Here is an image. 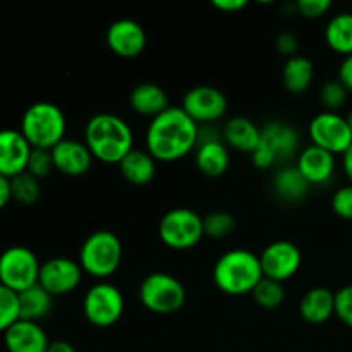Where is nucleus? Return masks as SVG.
<instances>
[{"mask_svg":"<svg viewBox=\"0 0 352 352\" xmlns=\"http://www.w3.org/2000/svg\"><path fill=\"white\" fill-rule=\"evenodd\" d=\"M337 79L346 86L347 91L352 93V55H347V57H344V60L340 62L339 78Z\"/></svg>","mask_w":352,"mask_h":352,"instance_id":"nucleus-39","label":"nucleus"},{"mask_svg":"<svg viewBox=\"0 0 352 352\" xmlns=\"http://www.w3.org/2000/svg\"><path fill=\"white\" fill-rule=\"evenodd\" d=\"M347 95L349 91L339 79H330L320 88V103L325 112H337L346 105Z\"/></svg>","mask_w":352,"mask_h":352,"instance_id":"nucleus-33","label":"nucleus"},{"mask_svg":"<svg viewBox=\"0 0 352 352\" xmlns=\"http://www.w3.org/2000/svg\"><path fill=\"white\" fill-rule=\"evenodd\" d=\"M198 133L199 126L181 107H168L151 119L146 129V150L155 160H179L196 150Z\"/></svg>","mask_w":352,"mask_h":352,"instance_id":"nucleus-1","label":"nucleus"},{"mask_svg":"<svg viewBox=\"0 0 352 352\" xmlns=\"http://www.w3.org/2000/svg\"><path fill=\"white\" fill-rule=\"evenodd\" d=\"M47 352H78L72 344H69L67 340H54L48 346Z\"/></svg>","mask_w":352,"mask_h":352,"instance_id":"nucleus-42","label":"nucleus"},{"mask_svg":"<svg viewBox=\"0 0 352 352\" xmlns=\"http://www.w3.org/2000/svg\"><path fill=\"white\" fill-rule=\"evenodd\" d=\"M12 199V191H10V179L0 175V210L6 208Z\"/></svg>","mask_w":352,"mask_h":352,"instance_id":"nucleus-41","label":"nucleus"},{"mask_svg":"<svg viewBox=\"0 0 352 352\" xmlns=\"http://www.w3.org/2000/svg\"><path fill=\"white\" fill-rule=\"evenodd\" d=\"M158 236L170 250H191L205 237L203 217L186 206L168 210L158 223Z\"/></svg>","mask_w":352,"mask_h":352,"instance_id":"nucleus-7","label":"nucleus"},{"mask_svg":"<svg viewBox=\"0 0 352 352\" xmlns=\"http://www.w3.org/2000/svg\"><path fill=\"white\" fill-rule=\"evenodd\" d=\"M347 119V124H349V129H351V134H352V110L349 112V116L346 117Z\"/></svg>","mask_w":352,"mask_h":352,"instance_id":"nucleus-44","label":"nucleus"},{"mask_svg":"<svg viewBox=\"0 0 352 352\" xmlns=\"http://www.w3.org/2000/svg\"><path fill=\"white\" fill-rule=\"evenodd\" d=\"M302 320L313 325L325 323L336 315V292L327 287H313L299 302Z\"/></svg>","mask_w":352,"mask_h":352,"instance_id":"nucleus-22","label":"nucleus"},{"mask_svg":"<svg viewBox=\"0 0 352 352\" xmlns=\"http://www.w3.org/2000/svg\"><path fill=\"white\" fill-rule=\"evenodd\" d=\"M54 168V158H52L50 150H41V148H33L31 150L26 172H30L33 177H36L40 181V179L50 175V172Z\"/></svg>","mask_w":352,"mask_h":352,"instance_id":"nucleus-34","label":"nucleus"},{"mask_svg":"<svg viewBox=\"0 0 352 352\" xmlns=\"http://www.w3.org/2000/svg\"><path fill=\"white\" fill-rule=\"evenodd\" d=\"M19 320L26 322H40L50 315L54 308V296L48 294L40 284L19 292Z\"/></svg>","mask_w":352,"mask_h":352,"instance_id":"nucleus-27","label":"nucleus"},{"mask_svg":"<svg viewBox=\"0 0 352 352\" xmlns=\"http://www.w3.org/2000/svg\"><path fill=\"white\" fill-rule=\"evenodd\" d=\"M332 7L330 0H298L296 2V10L301 14L302 17L308 19H316V17L325 16Z\"/></svg>","mask_w":352,"mask_h":352,"instance_id":"nucleus-37","label":"nucleus"},{"mask_svg":"<svg viewBox=\"0 0 352 352\" xmlns=\"http://www.w3.org/2000/svg\"><path fill=\"white\" fill-rule=\"evenodd\" d=\"M10 191H12V199L24 206L34 205L40 198L41 186L36 177L30 174V172H23V174L16 175L10 179Z\"/></svg>","mask_w":352,"mask_h":352,"instance_id":"nucleus-29","label":"nucleus"},{"mask_svg":"<svg viewBox=\"0 0 352 352\" xmlns=\"http://www.w3.org/2000/svg\"><path fill=\"white\" fill-rule=\"evenodd\" d=\"M301 263V251L291 241H274L260 254L263 277L282 282V284L298 274Z\"/></svg>","mask_w":352,"mask_h":352,"instance_id":"nucleus-13","label":"nucleus"},{"mask_svg":"<svg viewBox=\"0 0 352 352\" xmlns=\"http://www.w3.org/2000/svg\"><path fill=\"white\" fill-rule=\"evenodd\" d=\"M140 301L148 311L157 315H172L184 306L186 289L174 275L155 272L141 282Z\"/></svg>","mask_w":352,"mask_h":352,"instance_id":"nucleus-8","label":"nucleus"},{"mask_svg":"<svg viewBox=\"0 0 352 352\" xmlns=\"http://www.w3.org/2000/svg\"><path fill=\"white\" fill-rule=\"evenodd\" d=\"M296 167L302 174V177L309 182V186H323L333 177L336 172V155L323 148L309 144L299 151L296 158Z\"/></svg>","mask_w":352,"mask_h":352,"instance_id":"nucleus-19","label":"nucleus"},{"mask_svg":"<svg viewBox=\"0 0 352 352\" xmlns=\"http://www.w3.org/2000/svg\"><path fill=\"white\" fill-rule=\"evenodd\" d=\"M19 320V296L0 284V332L6 333Z\"/></svg>","mask_w":352,"mask_h":352,"instance_id":"nucleus-32","label":"nucleus"},{"mask_svg":"<svg viewBox=\"0 0 352 352\" xmlns=\"http://www.w3.org/2000/svg\"><path fill=\"white\" fill-rule=\"evenodd\" d=\"M336 316L352 329V284L344 285L336 292Z\"/></svg>","mask_w":352,"mask_h":352,"instance_id":"nucleus-35","label":"nucleus"},{"mask_svg":"<svg viewBox=\"0 0 352 352\" xmlns=\"http://www.w3.org/2000/svg\"><path fill=\"white\" fill-rule=\"evenodd\" d=\"M129 105L136 113L155 119L168 109V96L157 82H141L133 88L129 95Z\"/></svg>","mask_w":352,"mask_h":352,"instance_id":"nucleus-23","label":"nucleus"},{"mask_svg":"<svg viewBox=\"0 0 352 352\" xmlns=\"http://www.w3.org/2000/svg\"><path fill=\"white\" fill-rule=\"evenodd\" d=\"M342 168L346 177L349 179V184H352V144L349 150L342 155Z\"/></svg>","mask_w":352,"mask_h":352,"instance_id":"nucleus-43","label":"nucleus"},{"mask_svg":"<svg viewBox=\"0 0 352 352\" xmlns=\"http://www.w3.org/2000/svg\"><path fill=\"white\" fill-rule=\"evenodd\" d=\"M203 227H205V236L212 239H223L236 229V219L229 212H210L208 215L203 217Z\"/></svg>","mask_w":352,"mask_h":352,"instance_id":"nucleus-31","label":"nucleus"},{"mask_svg":"<svg viewBox=\"0 0 352 352\" xmlns=\"http://www.w3.org/2000/svg\"><path fill=\"white\" fill-rule=\"evenodd\" d=\"M3 344L9 352H47L50 340L40 323L17 320L3 333Z\"/></svg>","mask_w":352,"mask_h":352,"instance_id":"nucleus-20","label":"nucleus"},{"mask_svg":"<svg viewBox=\"0 0 352 352\" xmlns=\"http://www.w3.org/2000/svg\"><path fill=\"white\" fill-rule=\"evenodd\" d=\"M227 96L215 86L199 85L189 89L182 98L181 109L195 120L196 124H208L222 119L227 112Z\"/></svg>","mask_w":352,"mask_h":352,"instance_id":"nucleus-12","label":"nucleus"},{"mask_svg":"<svg viewBox=\"0 0 352 352\" xmlns=\"http://www.w3.org/2000/svg\"><path fill=\"white\" fill-rule=\"evenodd\" d=\"M299 151H301V138L298 131L287 122L272 120L261 127L260 143L251 153V160L256 168L267 170L278 162L298 158Z\"/></svg>","mask_w":352,"mask_h":352,"instance_id":"nucleus-5","label":"nucleus"},{"mask_svg":"<svg viewBox=\"0 0 352 352\" xmlns=\"http://www.w3.org/2000/svg\"><path fill=\"white\" fill-rule=\"evenodd\" d=\"M195 162L198 170L206 177H220L230 165L229 146L220 140L219 133L208 126L199 127L198 144L195 150Z\"/></svg>","mask_w":352,"mask_h":352,"instance_id":"nucleus-15","label":"nucleus"},{"mask_svg":"<svg viewBox=\"0 0 352 352\" xmlns=\"http://www.w3.org/2000/svg\"><path fill=\"white\" fill-rule=\"evenodd\" d=\"M119 170L127 182L134 186L150 184L157 174V160L148 153V150L133 148L120 160Z\"/></svg>","mask_w":352,"mask_h":352,"instance_id":"nucleus-24","label":"nucleus"},{"mask_svg":"<svg viewBox=\"0 0 352 352\" xmlns=\"http://www.w3.org/2000/svg\"><path fill=\"white\" fill-rule=\"evenodd\" d=\"M213 7L222 12H237L248 6L246 0H213Z\"/></svg>","mask_w":352,"mask_h":352,"instance_id":"nucleus-40","label":"nucleus"},{"mask_svg":"<svg viewBox=\"0 0 352 352\" xmlns=\"http://www.w3.org/2000/svg\"><path fill=\"white\" fill-rule=\"evenodd\" d=\"M19 131L31 148L52 150L65 140L67 120L55 103L36 102L24 110Z\"/></svg>","mask_w":352,"mask_h":352,"instance_id":"nucleus-4","label":"nucleus"},{"mask_svg":"<svg viewBox=\"0 0 352 352\" xmlns=\"http://www.w3.org/2000/svg\"><path fill=\"white\" fill-rule=\"evenodd\" d=\"M325 41L333 52L352 55V12L336 14L325 28Z\"/></svg>","mask_w":352,"mask_h":352,"instance_id":"nucleus-28","label":"nucleus"},{"mask_svg":"<svg viewBox=\"0 0 352 352\" xmlns=\"http://www.w3.org/2000/svg\"><path fill=\"white\" fill-rule=\"evenodd\" d=\"M41 263L26 246H10L0 254V284L14 292H23L38 284Z\"/></svg>","mask_w":352,"mask_h":352,"instance_id":"nucleus-9","label":"nucleus"},{"mask_svg":"<svg viewBox=\"0 0 352 352\" xmlns=\"http://www.w3.org/2000/svg\"><path fill=\"white\" fill-rule=\"evenodd\" d=\"M254 302H256L260 308L265 309H275L285 301V289L282 285V282L270 280V278H261L260 284L254 287V291L251 292Z\"/></svg>","mask_w":352,"mask_h":352,"instance_id":"nucleus-30","label":"nucleus"},{"mask_svg":"<svg viewBox=\"0 0 352 352\" xmlns=\"http://www.w3.org/2000/svg\"><path fill=\"white\" fill-rule=\"evenodd\" d=\"M272 186H274L275 196L287 203L305 199L306 195L309 192V188H311L296 165H284V167L278 168Z\"/></svg>","mask_w":352,"mask_h":352,"instance_id":"nucleus-25","label":"nucleus"},{"mask_svg":"<svg viewBox=\"0 0 352 352\" xmlns=\"http://www.w3.org/2000/svg\"><path fill=\"white\" fill-rule=\"evenodd\" d=\"M261 138V127H258L248 117H232L222 129V140L229 148L243 153H253Z\"/></svg>","mask_w":352,"mask_h":352,"instance_id":"nucleus-21","label":"nucleus"},{"mask_svg":"<svg viewBox=\"0 0 352 352\" xmlns=\"http://www.w3.org/2000/svg\"><path fill=\"white\" fill-rule=\"evenodd\" d=\"M275 48L278 50V54L285 55L287 58L294 57V55H298L299 50L298 36L294 33H291V31H282L275 38Z\"/></svg>","mask_w":352,"mask_h":352,"instance_id":"nucleus-38","label":"nucleus"},{"mask_svg":"<svg viewBox=\"0 0 352 352\" xmlns=\"http://www.w3.org/2000/svg\"><path fill=\"white\" fill-rule=\"evenodd\" d=\"M332 210L340 219L352 220V184L342 186L333 192Z\"/></svg>","mask_w":352,"mask_h":352,"instance_id":"nucleus-36","label":"nucleus"},{"mask_svg":"<svg viewBox=\"0 0 352 352\" xmlns=\"http://www.w3.org/2000/svg\"><path fill=\"white\" fill-rule=\"evenodd\" d=\"M107 45L122 58H134L146 47V33L134 19H119L107 31Z\"/></svg>","mask_w":352,"mask_h":352,"instance_id":"nucleus-17","label":"nucleus"},{"mask_svg":"<svg viewBox=\"0 0 352 352\" xmlns=\"http://www.w3.org/2000/svg\"><path fill=\"white\" fill-rule=\"evenodd\" d=\"M85 143L93 158L119 165L134 148V136L126 120L116 113L100 112L86 124Z\"/></svg>","mask_w":352,"mask_h":352,"instance_id":"nucleus-2","label":"nucleus"},{"mask_svg":"<svg viewBox=\"0 0 352 352\" xmlns=\"http://www.w3.org/2000/svg\"><path fill=\"white\" fill-rule=\"evenodd\" d=\"M52 158H54L55 170L62 172L64 175L78 177V175L86 174L91 167L93 155L88 150L85 141L71 140L65 138L57 146L52 148Z\"/></svg>","mask_w":352,"mask_h":352,"instance_id":"nucleus-18","label":"nucleus"},{"mask_svg":"<svg viewBox=\"0 0 352 352\" xmlns=\"http://www.w3.org/2000/svg\"><path fill=\"white\" fill-rule=\"evenodd\" d=\"M212 275L220 292L227 296H244L251 294L260 284L263 270L260 256L239 248L223 253L217 260Z\"/></svg>","mask_w":352,"mask_h":352,"instance_id":"nucleus-3","label":"nucleus"},{"mask_svg":"<svg viewBox=\"0 0 352 352\" xmlns=\"http://www.w3.org/2000/svg\"><path fill=\"white\" fill-rule=\"evenodd\" d=\"M122 261V243L112 230H95L89 234L79 250V265L82 272L98 280L116 274Z\"/></svg>","mask_w":352,"mask_h":352,"instance_id":"nucleus-6","label":"nucleus"},{"mask_svg":"<svg viewBox=\"0 0 352 352\" xmlns=\"http://www.w3.org/2000/svg\"><path fill=\"white\" fill-rule=\"evenodd\" d=\"M313 78H315V64L311 58L305 55H294L287 58L282 67V82L285 89L294 95H301L311 86Z\"/></svg>","mask_w":352,"mask_h":352,"instance_id":"nucleus-26","label":"nucleus"},{"mask_svg":"<svg viewBox=\"0 0 352 352\" xmlns=\"http://www.w3.org/2000/svg\"><path fill=\"white\" fill-rule=\"evenodd\" d=\"M311 144L330 151L332 155H344L352 144V134L346 117L337 112H320L308 126Z\"/></svg>","mask_w":352,"mask_h":352,"instance_id":"nucleus-11","label":"nucleus"},{"mask_svg":"<svg viewBox=\"0 0 352 352\" xmlns=\"http://www.w3.org/2000/svg\"><path fill=\"white\" fill-rule=\"evenodd\" d=\"M82 274L85 272H82L79 261L55 256L41 263L38 284L55 298V296H64L76 291L81 284Z\"/></svg>","mask_w":352,"mask_h":352,"instance_id":"nucleus-14","label":"nucleus"},{"mask_svg":"<svg viewBox=\"0 0 352 352\" xmlns=\"http://www.w3.org/2000/svg\"><path fill=\"white\" fill-rule=\"evenodd\" d=\"M124 296L117 285L107 280L93 284L82 299V313L91 325L105 329L120 320L124 313Z\"/></svg>","mask_w":352,"mask_h":352,"instance_id":"nucleus-10","label":"nucleus"},{"mask_svg":"<svg viewBox=\"0 0 352 352\" xmlns=\"http://www.w3.org/2000/svg\"><path fill=\"white\" fill-rule=\"evenodd\" d=\"M31 144L17 129H0V175L12 179L26 172Z\"/></svg>","mask_w":352,"mask_h":352,"instance_id":"nucleus-16","label":"nucleus"}]
</instances>
